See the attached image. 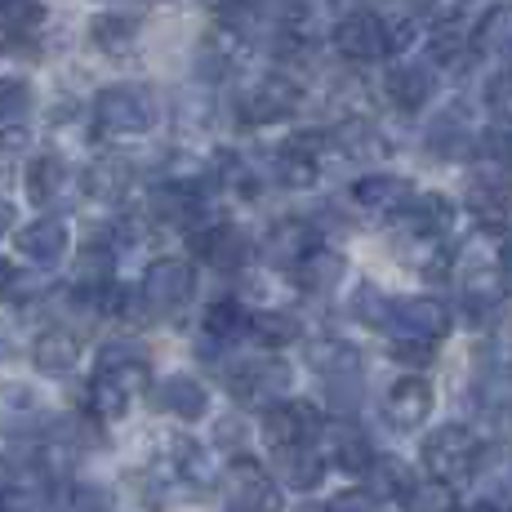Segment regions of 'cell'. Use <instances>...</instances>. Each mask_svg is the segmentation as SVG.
<instances>
[{
	"label": "cell",
	"instance_id": "6da1fadb",
	"mask_svg": "<svg viewBox=\"0 0 512 512\" xmlns=\"http://www.w3.org/2000/svg\"><path fill=\"white\" fill-rule=\"evenodd\" d=\"M156 121H161V103L143 81L107 85L94 98V130L103 139H143L156 130Z\"/></svg>",
	"mask_w": 512,
	"mask_h": 512
},
{
	"label": "cell",
	"instance_id": "7a4b0ae2",
	"mask_svg": "<svg viewBox=\"0 0 512 512\" xmlns=\"http://www.w3.org/2000/svg\"><path fill=\"white\" fill-rule=\"evenodd\" d=\"M481 459H486V450H481L477 432L464 428V423H441V428H432L423 437V468H428V477L446 481L455 490L472 481Z\"/></svg>",
	"mask_w": 512,
	"mask_h": 512
},
{
	"label": "cell",
	"instance_id": "3957f363",
	"mask_svg": "<svg viewBox=\"0 0 512 512\" xmlns=\"http://www.w3.org/2000/svg\"><path fill=\"white\" fill-rule=\"evenodd\" d=\"M299 107H303V85L290 72H268V76H254L236 94V121L263 130V125H281L290 116H299Z\"/></svg>",
	"mask_w": 512,
	"mask_h": 512
},
{
	"label": "cell",
	"instance_id": "277c9868",
	"mask_svg": "<svg viewBox=\"0 0 512 512\" xmlns=\"http://www.w3.org/2000/svg\"><path fill=\"white\" fill-rule=\"evenodd\" d=\"M330 41L348 63H379V58L397 54L392 49L388 14H374V9H352V14L334 18Z\"/></svg>",
	"mask_w": 512,
	"mask_h": 512
},
{
	"label": "cell",
	"instance_id": "5b68a950",
	"mask_svg": "<svg viewBox=\"0 0 512 512\" xmlns=\"http://www.w3.org/2000/svg\"><path fill=\"white\" fill-rule=\"evenodd\" d=\"M326 415H321L312 401H272L268 410H263V441H268L272 450H294V446H317L321 437H326Z\"/></svg>",
	"mask_w": 512,
	"mask_h": 512
},
{
	"label": "cell",
	"instance_id": "8992f818",
	"mask_svg": "<svg viewBox=\"0 0 512 512\" xmlns=\"http://www.w3.org/2000/svg\"><path fill=\"white\" fill-rule=\"evenodd\" d=\"M192 294H196V272H192L187 259L147 263L143 285H139V299L147 303V312H156V317H174V312H183L187 303H192Z\"/></svg>",
	"mask_w": 512,
	"mask_h": 512
},
{
	"label": "cell",
	"instance_id": "52a82bcc",
	"mask_svg": "<svg viewBox=\"0 0 512 512\" xmlns=\"http://www.w3.org/2000/svg\"><path fill=\"white\" fill-rule=\"evenodd\" d=\"M192 254L205 263L210 272H245V263L254 259V241L250 232H241L236 223H201L187 236Z\"/></svg>",
	"mask_w": 512,
	"mask_h": 512
},
{
	"label": "cell",
	"instance_id": "ba28073f",
	"mask_svg": "<svg viewBox=\"0 0 512 512\" xmlns=\"http://www.w3.org/2000/svg\"><path fill=\"white\" fill-rule=\"evenodd\" d=\"M330 147V130L326 134H290L277 152H272V179L290 192H308L321 179V152Z\"/></svg>",
	"mask_w": 512,
	"mask_h": 512
},
{
	"label": "cell",
	"instance_id": "9c48e42d",
	"mask_svg": "<svg viewBox=\"0 0 512 512\" xmlns=\"http://www.w3.org/2000/svg\"><path fill=\"white\" fill-rule=\"evenodd\" d=\"M397 334L406 339H428V343H441L455 326L450 308L441 299H428V294H406V299H392V321H388Z\"/></svg>",
	"mask_w": 512,
	"mask_h": 512
},
{
	"label": "cell",
	"instance_id": "30bf717a",
	"mask_svg": "<svg viewBox=\"0 0 512 512\" xmlns=\"http://www.w3.org/2000/svg\"><path fill=\"white\" fill-rule=\"evenodd\" d=\"M228 486H232V512H281V486L259 459L241 455L228 468Z\"/></svg>",
	"mask_w": 512,
	"mask_h": 512
},
{
	"label": "cell",
	"instance_id": "8fae6325",
	"mask_svg": "<svg viewBox=\"0 0 512 512\" xmlns=\"http://www.w3.org/2000/svg\"><path fill=\"white\" fill-rule=\"evenodd\" d=\"M317 250H321V228L308 219H281L268 228V236H263V259L281 272H294Z\"/></svg>",
	"mask_w": 512,
	"mask_h": 512
},
{
	"label": "cell",
	"instance_id": "7c38bea8",
	"mask_svg": "<svg viewBox=\"0 0 512 512\" xmlns=\"http://www.w3.org/2000/svg\"><path fill=\"white\" fill-rule=\"evenodd\" d=\"M383 94H388V103L397 107V112H423V107L432 103V94H437V63H419V58H410V63H392L388 76H383Z\"/></svg>",
	"mask_w": 512,
	"mask_h": 512
},
{
	"label": "cell",
	"instance_id": "4fadbf2b",
	"mask_svg": "<svg viewBox=\"0 0 512 512\" xmlns=\"http://www.w3.org/2000/svg\"><path fill=\"white\" fill-rule=\"evenodd\" d=\"M432 406H437L432 383L423 379V374H406V379H397L388 388V397H383V419H388L397 432H415L419 423H428Z\"/></svg>",
	"mask_w": 512,
	"mask_h": 512
},
{
	"label": "cell",
	"instance_id": "5bb4252c",
	"mask_svg": "<svg viewBox=\"0 0 512 512\" xmlns=\"http://www.w3.org/2000/svg\"><path fill=\"white\" fill-rule=\"evenodd\" d=\"M294 383V370L290 361L277 357V352L268 348V357H254V361H241V366L232 370V392L245 401H272L277 392H285Z\"/></svg>",
	"mask_w": 512,
	"mask_h": 512
},
{
	"label": "cell",
	"instance_id": "9a60e30c",
	"mask_svg": "<svg viewBox=\"0 0 512 512\" xmlns=\"http://www.w3.org/2000/svg\"><path fill=\"white\" fill-rule=\"evenodd\" d=\"M468 205L481 219H504V214H512V165L481 161L468 179Z\"/></svg>",
	"mask_w": 512,
	"mask_h": 512
},
{
	"label": "cell",
	"instance_id": "2e32d148",
	"mask_svg": "<svg viewBox=\"0 0 512 512\" xmlns=\"http://www.w3.org/2000/svg\"><path fill=\"white\" fill-rule=\"evenodd\" d=\"M67 245H72V232H67V219H58V214H41V219L14 232V250L27 263H41V268H54L67 254Z\"/></svg>",
	"mask_w": 512,
	"mask_h": 512
},
{
	"label": "cell",
	"instance_id": "e0dca14e",
	"mask_svg": "<svg viewBox=\"0 0 512 512\" xmlns=\"http://www.w3.org/2000/svg\"><path fill=\"white\" fill-rule=\"evenodd\" d=\"M94 374H103V379H116L121 388H130L134 397H139V392L147 388V379H152V366H147V352L139 348V343L116 339V343H103V348H98Z\"/></svg>",
	"mask_w": 512,
	"mask_h": 512
},
{
	"label": "cell",
	"instance_id": "ac0fdd59",
	"mask_svg": "<svg viewBox=\"0 0 512 512\" xmlns=\"http://www.w3.org/2000/svg\"><path fill=\"white\" fill-rule=\"evenodd\" d=\"M250 334V312H245V303L236 299H219L205 308L201 317V357L205 352H223V348H236V343Z\"/></svg>",
	"mask_w": 512,
	"mask_h": 512
},
{
	"label": "cell",
	"instance_id": "d6986e66",
	"mask_svg": "<svg viewBox=\"0 0 512 512\" xmlns=\"http://www.w3.org/2000/svg\"><path fill=\"white\" fill-rule=\"evenodd\" d=\"M415 183L401 179V174H366V179L352 183V201L370 214H392L397 219L410 201H415Z\"/></svg>",
	"mask_w": 512,
	"mask_h": 512
},
{
	"label": "cell",
	"instance_id": "ffe728a7",
	"mask_svg": "<svg viewBox=\"0 0 512 512\" xmlns=\"http://www.w3.org/2000/svg\"><path fill=\"white\" fill-rule=\"evenodd\" d=\"M130 187H134V165L125 161V156H98V161H90L81 174V192L90 196V201H103V205L125 201Z\"/></svg>",
	"mask_w": 512,
	"mask_h": 512
},
{
	"label": "cell",
	"instance_id": "44dd1931",
	"mask_svg": "<svg viewBox=\"0 0 512 512\" xmlns=\"http://www.w3.org/2000/svg\"><path fill=\"white\" fill-rule=\"evenodd\" d=\"M156 406L183 423H196L210 415V392H205V383L192 379V374H170V379H161V388H156Z\"/></svg>",
	"mask_w": 512,
	"mask_h": 512
},
{
	"label": "cell",
	"instance_id": "7402d4cb",
	"mask_svg": "<svg viewBox=\"0 0 512 512\" xmlns=\"http://www.w3.org/2000/svg\"><path fill=\"white\" fill-rule=\"evenodd\" d=\"M76 361H81V339L63 326H45L41 334L32 339V366L58 379V374H72Z\"/></svg>",
	"mask_w": 512,
	"mask_h": 512
},
{
	"label": "cell",
	"instance_id": "603a6c76",
	"mask_svg": "<svg viewBox=\"0 0 512 512\" xmlns=\"http://www.w3.org/2000/svg\"><path fill=\"white\" fill-rule=\"evenodd\" d=\"M397 223H401V236H446L455 228V205L441 192L415 196V201L397 214Z\"/></svg>",
	"mask_w": 512,
	"mask_h": 512
},
{
	"label": "cell",
	"instance_id": "cb8c5ba5",
	"mask_svg": "<svg viewBox=\"0 0 512 512\" xmlns=\"http://www.w3.org/2000/svg\"><path fill=\"white\" fill-rule=\"evenodd\" d=\"M330 147L343 152L348 161H379V156H388V139L374 130L366 116H343L330 130Z\"/></svg>",
	"mask_w": 512,
	"mask_h": 512
},
{
	"label": "cell",
	"instance_id": "d4e9b609",
	"mask_svg": "<svg viewBox=\"0 0 512 512\" xmlns=\"http://www.w3.org/2000/svg\"><path fill=\"white\" fill-rule=\"evenodd\" d=\"M23 187H27V201L49 210V205L63 196V187H67V161L58 152H36L32 161H27V170H23Z\"/></svg>",
	"mask_w": 512,
	"mask_h": 512
},
{
	"label": "cell",
	"instance_id": "484cf974",
	"mask_svg": "<svg viewBox=\"0 0 512 512\" xmlns=\"http://www.w3.org/2000/svg\"><path fill=\"white\" fill-rule=\"evenodd\" d=\"M139 27L143 23L134 14H116V9H107V14L90 18V45L107 58H125L134 49V41H139Z\"/></svg>",
	"mask_w": 512,
	"mask_h": 512
},
{
	"label": "cell",
	"instance_id": "4316f807",
	"mask_svg": "<svg viewBox=\"0 0 512 512\" xmlns=\"http://www.w3.org/2000/svg\"><path fill=\"white\" fill-rule=\"evenodd\" d=\"M343 272H348V259L321 245L317 254H308V259H303L294 272H285V277H290L294 285H299L303 294H330V290H339Z\"/></svg>",
	"mask_w": 512,
	"mask_h": 512
},
{
	"label": "cell",
	"instance_id": "83f0119b",
	"mask_svg": "<svg viewBox=\"0 0 512 512\" xmlns=\"http://www.w3.org/2000/svg\"><path fill=\"white\" fill-rule=\"evenodd\" d=\"M326 437H330V464L339 468V472H348V477H366L370 464L379 455H374V446L366 437H361L357 428H343V423H334V428H326Z\"/></svg>",
	"mask_w": 512,
	"mask_h": 512
},
{
	"label": "cell",
	"instance_id": "f1b7e54d",
	"mask_svg": "<svg viewBox=\"0 0 512 512\" xmlns=\"http://www.w3.org/2000/svg\"><path fill=\"white\" fill-rule=\"evenodd\" d=\"M250 339L259 343V348L281 352L303 339V321L285 308H259V312H250Z\"/></svg>",
	"mask_w": 512,
	"mask_h": 512
},
{
	"label": "cell",
	"instance_id": "f546056e",
	"mask_svg": "<svg viewBox=\"0 0 512 512\" xmlns=\"http://www.w3.org/2000/svg\"><path fill=\"white\" fill-rule=\"evenodd\" d=\"M361 481H366V490H370V495H379L383 504H388V499H392V504H406V495L415 490L419 477H415V472H410L406 464H401V459L383 455V459H374L370 472H366Z\"/></svg>",
	"mask_w": 512,
	"mask_h": 512
},
{
	"label": "cell",
	"instance_id": "4dcf8cb0",
	"mask_svg": "<svg viewBox=\"0 0 512 512\" xmlns=\"http://www.w3.org/2000/svg\"><path fill=\"white\" fill-rule=\"evenodd\" d=\"M281 455V481L294 490H317L326 481L330 459L317 446H294V450H277Z\"/></svg>",
	"mask_w": 512,
	"mask_h": 512
},
{
	"label": "cell",
	"instance_id": "1f68e13d",
	"mask_svg": "<svg viewBox=\"0 0 512 512\" xmlns=\"http://www.w3.org/2000/svg\"><path fill=\"white\" fill-rule=\"evenodd\" d=\"M428 147L437 156H446V161H455V156H468L472 147H477V134L468 130V121H464V112H441L437 121L428 125Z\"/></svg>",
	"mask_w": 512,
	"mask_h": 512
},
{
	"label": "cell",
	"instance_id": "d6a6232c",
	"mask_svg": "<svg viewBox=\"0 0 512 512\" xmlns=\"http://www.w3.org/2000/svg\"><path fill=\"white\" fill-rule=\"evenodd\" d=\"M41 419H45V406L36 401V392L18 388V383L0 388V428L5 432H32L41 428Z\"/></svg>",
	"mask_w": 512,
	"mask_h": 512
},
{
	"label": "cell",
	"instance_id": "836d02e7",
	"mask_svg": "<svg viewBox=\"0 0 512 512\" xmlns=\"http://www.w3.org/2000/svg\"><path fill=\"white\" fill-rule=\"evenodd\" d=\"M170 477H179L183 486H210L214 468H210V455H205L201 441H192V437L170 441Z\"/></svg>",
	"mask_w": 512,
	"mask_h": 512
},
{
	"label": "cell",
	"instance_id": "e575fe53",
	"mask_svg": "<svg viewBox=\"0 0 512 512\" xmlns=\"http://www.w3.org/2000/svg\"><path fill=\"white\" fill-rule=\"evenodd\" d=\"M472 54H477V45H472V36L459 32L455 18H441V23L432 27V36H428V58H432L437 67H464Z\"/></svg>",
	"mask_w": 512,
	"mask_h": 512
},
{
	"label": "cell",
	"instance_id": "d590c367",
	"mask_svg": "<svg viewBox=\"0 0 512 512\" xmlns=\"http://www.w3.org/2000/svg\"><path fill=\"white\" fill-rule=\"evenodd\" d=\"M472 45L477 54H512V5H490L481 23L472 27Z\"/></svg>",
	"mask_w": 512,
	"mask_h": 512
},
{
	"label": "cell",
	"instance_id": "8d00e7d4",
	"mask_svg": "<svg viewBox=\"0 0 512 512\" xmlns=\"http://www.w3.org/2000/svg\"><path fill=\"white\" fill-rule=\"evenodd\" d=\"M308 366L317 374H326V379H343V374L361 370V357H357V348H348L339 339H317V343H308Z\"/></svg>",
	"mask_w": 512,
	"mask_h": 512
},
{
	"label": "cell",
	"instance_id": "74e56055",
	"mask_svg": "<svg viewBox=\"0 0 512 512\" xmlns=\"http://www.w3.org/2000/svg\"><path fill=\"white\" fill-rule=\"evenodd\" d=\"M45 27V0H0V36L23 41Z\"/></svg>",
	"mask_w": 512,
	"mask_h": 512
},
{
	"label": "cell",
	"instance_id": "f35d334b",
	"mask_svg": "<svg viewBox=\"0 0 512 512\" xmlns=\"http://www.w3.org/2000/svg\"><path fill=\"white\" fill-rule=\"evenodd\" d=\"M130 401H134V392L121 388L116 379H103V374H94V379H90V410H94L98 419H107V423L125 419Z\"/></svg>",
	"mask_w": 512,
	"mask_h": 512
},
{
	"label": "cell",
	"instance_id": "ab89813d",
	"mask_svg": "<svg viewBox=\"0 0 512 512\" xmlns=\"http://www.w3.org/2000/svg\"><path fill=\"white\" fill-rule=\"evenodd\" d=\"M406 512H455V486L446 481L428 477V481H415V490L406 495Z\"/></svg>",
	"mask_w": 512,
	"mask_h": 512
},
{
	"label": "cell",
	"instance_id": "60d3db41",
	"mask_svg": "<svg viewBox=\"0 0 512 512\" xmlns=\"http://www.w3.org/2000/svg\"><path fill=\"white\" fill-rule=\"evenodd\" d=\"M32 85L23 76H0V125H14L32 112Z\"/></svg>",
	"mask_w": 512,
	"mask_h": 512
},
{
	"label": "cell",
	"instance_id": "b9f144b4",
	"mask_svg": "<svg viewBox=\"0 0 512 512\" xmlns=\"http://www.w3.org/2000/svg\"><path fill=\"white\" fill-rule=\"evenodd\" d=\"M352 317L366 321V326H374V330H383L392 321V299H383L370 281L357 285V294H352Z\"/></svg>",
	"mask_w": 512,
	"mask_h": 512
},
{
	"label": "cell",
	"instance_id": "7bdbcfd3",
	"mask_svg": "<svg viewBox=\"0 0 512 512\" xmlns=\"http://www.w3.org/2000/svg\"><path fill=\"white\" fill-rule=\"evenodd\" d=\"M486 112L495 116V125H512V67L486 81Z\"/></svg>",
	"mask_w": 512,
	"mask_h": 512
},
{
	"label": "cell",
	"instance_id": "ee69618b",
	"mask_svg": "<svg viewBox=\"0 0 512 512\" xmlns=\"http://www.w3.org/2000/svg\"><path fill=\"white\" fill-rule=\"evenodd\" d=\"M27 134L18 125H0V183L14 179V165H23Z\"/></svg>",
	"mask_w": 512,
	"mask_h": 512
},
{
	"label": "cell",
	"instance_id": "f6af8a7d",
	"mask_svg": "<svg viewBox=\"0 0 512 512\" xmlns=\"http://www.w3.org/2000/svg\"><path fill=\"white\" fill-rule=\"evenodd\" d=\"M330 512H383V499L370 490H343L330 499Z\"/></svg>",
	"mask_w": 512,
	"mask_h": 512
},
{
	"label": "cell",
	"instance_id": "bcb514c9",
	"mask_svg": "<svg viewBox=\"0 0 512 512\" xmlns=\"http://www.w3.org/2000/svg\"><path fill=\"white\" fill-rule=\"evenodd\" d=\"M58 512H112V508H107V499L94 495V490L72 486V490L63 495V504H58Z\"/></svg>",
	"mask_w": 512,
	"mask_h": 512
},
{
	"label": "cell",
	"instance_id": "7dc6e473",
	"mask_svg": "<svg viewBox=\"0 0 512 512\" xmlns=\"http://www.w3.org/2000/svg\"><path fill=\"white\" fill-rule=\"evenodd\" d=\"M432 348H437V343H428V339H406V334H401V339L392 343V357H397V361H410V366H423V361H432Z\"/></svg>",
	"mask_w": 512,
	"mask_h": 512
},
{
	"label": "cell",
	"instance_id": "c3c4849f",
	"mask_svg": "<svg viewBox=\"0 0 512 512\" xmlns=\"http://www.w3.org/2000/svg\"><path fill=\"white\" fill-rule=\"evenodd\" d=\"M14 285H18V272H14V263L9 259H0V303L14 294Z\"/></svg>",
	"mask_w": 512,
	"mask_h": 512
},
{
	"label": "cell",
	"instance_id": "681fc988",
	"mask_svg": "<svg viewBox=\"0 0 512 512\" xmlns=\"http://www.w3.org/2000/svg\"><path fill=\"white\" fill-rule=\"evenodd\" d=\"M14 223H18V210H14L9 201H0V236L14 232Z\"/></svg>",
	"mask_w": 512,
	"mask_h": 512
},
{
	"label": "cell",
	"instance_id": "f907efd6",
	"mask_svg": "<svg viewBox=\"0 0 512 512\" xmlns=\"http://www.w3.org/2000/svg\"><path fill=\"white\" fill-rule=\"evenodd\" d=\"M410 9H419V14H432V5H437V0H406Z\"/></svg>",
	"mask_w": 512,
	"mask_h": 512
},
{
	"label": "cell",
	"instance_id": "816d5d0a",
	"mask_svg": "<svg viewBox=\"0 0 512 512\" xmlns=\"http://www.w3.org/2000/svg\"><path fill=\"white\" fill-rule=\"evenodd\" d=\"M9 357H14V348H9V339L0 334V361H9Z\"/></svg>",
	"mask_w": 512,
	"mask_h": 512
},
{
	"label": "cell",
	"instance_id": "f5cc1de1",
	"mask_svg": "<svg viewBox=\"0 0 512 512\" xmlns=\"http://www.w3.org/2000/svg\"><path fill=\"white\" fill-rule=\"evenodd\" d=\"M468 512H504V508H499V504H472Z\"/></svg>",
	"mask_w": 512,
	"mask_h": 512
},
{
	"label": "cell",
	"instance_id": "db71d44e",
	"mask_svg": "<svg viewBox=\"0 0 512 512\" xmlns=\"http://www.w3.org/2000/svg\"><path fill=\"white\" fill-rule=\"evenodd\" d=\"M303 512H330V508H303Z\"/></svg>",
	"mask_w": 512,
	"mask_h": 512
},
{
	"label": "cell",
	"instance_id": "11a10c76",
	"mask_svg": "<svg viewBox=\"0 0 512 512\" xmlns=\"http://www.w3.org/2000/svg\"><path fill=\"white\" fill-rule=\"evenodd\" d=\"M508 290H512V272H508Z\"/></svg>",
	"mask_w": 512,
	"mask_h": 512
}]
</instances>
